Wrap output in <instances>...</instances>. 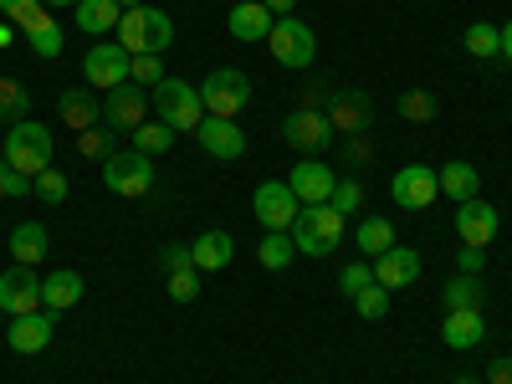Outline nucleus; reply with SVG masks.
<instances>
[{
  "instance_id": "1",
  "label": "nucleus",
  "mask_w": 512,
  "mask_h": 384,
  "mask_svg": "<svg viewBox=\"0 0 512 384\" xmlns=\"http://www.w3.org/2000/svg\"><path fill=\"white\" fill-rule=\"evenodd\" d=\"M149 113L175 128V134H195L205 123V103H200V88L195 82H180V77H164L159 88H149Z\"/></svg>"
},
{
  "instance_id": "2",
  "label": "nucleus",
  "mask_w": 512,
  "mask_h": 384,
  "mask_svg": "<svg viewBox=\"0 0 512 384\" xmlns=\"http://www.w3.org/2000/svg\"><path fill=\"white\" fill-rule=\"evenodd\" d=\"M169 41H175V21H169L159 6L123 11V21H118V47H123L128 57H159Z\"/></svg>"
},
{
  "instance_id": "3",
  "label": "nucleus",
  "mask_w": 512,
  "mask_h": 384,
  "mask_svg": "<svg viewBox=\"0 0 512 384\" xmlns=\"http://www.w3.org/2000/svg\"><path fill=\"white\" fill-rule=\"evenodd\" d=\"M6 164L16 169V175H26V180H36L41 169H52V128H47V123H36V118L11 123Z\"/></svg>"
},
{
  "instance_id": "4",
  "label": "nucleus",
  "mask_w": 512,
  "mask_h": 384,
  "mask_svg": "<svg viewBox=\"0 0 512 384\" xmlns=\"http://www.w3.org/2000/svg\"><path fill=\"white\" fill-rule=\"evenodd\" d=\"M287 236L303 256H328L338 241H344V216H338L333 205H303Z\"/></svg>"
},
{
  "instance_id": "5",
  "label": "nucleus",
  "mask_w": 512,
  "mask_h": 384,
  "mask_svg": "<svg viewBox=\"0 0 512 384\" xmlns=\"http://www.w3.org/2000/svg\"><path fill=\"white\" fill-rule=\"evenodd\" d=\"M200 103H205L210 118H236V113L251 103V77H246L241 67H216V72H205Z\"/></svg>"
},
{
  "instance_id": "6",
  "label": "nucleus",
  "mask_w": 512,
  "mask_h": 384,
  "mask_svg": "<svg viewBox=\"0 0 512 384\" xmlns=\"http://www.w3.org/2000/svg\"><path fill=\"white\" fill-rule=\"evenodd\" d=\"M267 52H272L287 72H308L313 57H318V36H313V26H303L297 16H277V26H272V36H267Z\"/></svg>"
},
{
  "instance_id": "7",
  "label": "nucleus",
  "mask_w": 512,
  "mask_h": 384,
  "mask_svg": "<svg viewBox=\"0 0 512 384\" xmlns=\"http://www.w3.org/2000/svg\"><path fill=\"white\" fill-rule=\"evenodd\" d=\"M103 185L123 200H139L154 190V159L139 154V149H118L108 164H103Z\"/></svg>"
},
{
  "instance_id": "8",
  "label": "nucleus",
  "mask_w": 512,
  "mask_h": 384,
  "mask_svg": "<svg viewBox=\"0 0 512 384\" xmlns=\"http://www.w3.org/2000/svg\"><path fill=\"white\" fill-rule=\"evenodd\" d=\"M297 210H303V200L292 195L287 180H267V185H256V195H251V216H256V226H267V231H292Z\"/></svg>"
},
{
  "instance_id": "9",
  "label": "nucleus",
  "mask_w": 512,
  "mask_h": 384,
  "mask_svg": "<svg viewBox=\"0 0 512 384\" xmlns=\"http://www.w3.org/2000/svg\"><path fill=\"white\" fill-rule=\"evenodd\" d=\"M128 67H134V57H128L118 41H93L88 57H82V77H88V88L98 93H113L128 82Z\"/></svg>"
},
{
  "instance_id": "10",
  "label": "nucleus",
  "mask_w": 512,
  "mask_h": 384,
  "mask_svg": "<svg viewBox=\"0 0 512 384\" xmlns=\"http://www.w3.org/2000/svg\"><path fill=\"white\" fill-rule=\"evenodd\" d=\"M390 200L400 210H431L441 200V175L431 164H405L400 175L390 180Z\"/></svg>"
},
{
  "instance_id": "11",
  "label": "nucleus",
  "mask_w": 512,
  "mask_h": 384,
  "mask_svg": "<svg viewBox=\"0 0 512 384\" xmlns=\"http://www.w3.org/2000/svg\"><path fill=\"white\" fill-rule=\"evenodd\" d=\"M282 139H287L297 154H323V149L333 144V123H328V113H318V108H297V113H287V123H282Z\"/></svg>"
},
{
  "instance_id": "12",
  "label": "nucleus",
  "mask_w": 512,
  "mask_h": 384,
  "mask_svg": "<svg viewBox=\"0 0 512 384\" xmlns=\"http://www.w3.org/2000/svg\"><path fill=\"white\" fill-rule=\"evenodd\" d=\"M103 123L113 128V134H134L139 123H149V93L139 88V82H123V88H113L108 103H103Z\"/></svg>"
},
{
  "instance_id": "13",
  "label": "nucleus",
  "mask_w": 512,
  "mask_h": 384,
  "mask_svg": "<svg viewBox=\"0 0 512 384\" xmlns=\"http://www.w3.org/2000/svg\"><path fill=\"white\" fill-rule=\"evenodd\" d=\"M41 308H47V303H41V277L31 267L0 272V313L26 318V313H41Z\"/></svg>"
},
{
  "instance_id": "14",
  "label": "nucleus",
  "mask_w": 512,
  "mask_h": 384,
  "mask_svg": "<svg viewBox=\"0 0 512 384\" xmlns=\"http://www.w3.org/2000/svg\"><path fill=\"white\" fill-rule=\"evenodd\" d=\"M195 139H200V149H205L210 159H221V164H231V159L246 154V134H241L236 118H210V113H205V123L195 128Z\"/></svg>"
},
{
  "instance_id": "15",
  "label": "nucleus",
  "mask_w": 512,
  "mask_h": 384,
  "mask_svg": "<svg viewBox=\"0 0 512 384\" xmlns=\"http://www.w3.org/2000/svg\"><path fill=\"white\" fill-rule=\"evenodd\" d=\"M323 113H328V123H333V134H364L369 118H374V103H369V93H359V88H338Z\"/></svg>"
},
{
  "instance_id": "16",
  "label": "nucleus",
  "mask_w": 512,
  "mask_h": 384,
  "mask_svg": "<svg viewBox=\"0 0 512 384\" xmlns=\"http://www.w3.org/2000/svg\"><path fill=\"white\" fill-rule=\"evenodd\" d=\"M456 236H461V246H492V236H497V210H492L482 195L461 200V205H456Z\"/></svg>"
},
{
  "instance_id": "17",
  "label": "nucleus",
  "mask_w": 512,
  "mask_h": 384,
  "mask_svg": "<svg viewBox=\"0 0 512 384\" xmlns=\"http://www.w3.org/2000/svg\"><path fill=\"white\" fill-rule=\"evenodd\" d=\"M415 277H420V251L390 246L384 256H374V282H379L384 292H400V287H410Z\"/></svg>"
},
{
  "instance_id": "18",
  "label": "nucleus",
  "mask_w": 512,
  "mask_h": 384,
  "mask_svg": "<svg viewBox=\"0 0 512 384\" xmlns=\"http://www.w3.org/2000/svg\"><path fill=\"white\" fill-rule=\"evenodd\" d=\"M287 185H292V195L303 200V205H328V195H333L338 180H333V169H328L323 159H303V164L287 175Z\"/></svg>"
},
{
  "instance_id": "19",
  "label": "nucleus",
  "mask_w": 512,
  "mask_h": 384,
  "mask_svg": "<svg viewBox=\"0 0 512 384\" xmlns=\"http://www.w3.org/2000/svg\"><path fill=\"white\" fill-rule=\"evenodd\" d=\"M272 26H277V16L262 6V0H241V6H231V16H226V31L236 41H267Z\"/></svg>"
},
{
  "instance_id": "20",
  "label": "nucleus",
  "mask_w": 512,
  "mask_h": 384,
  "mask_svg": "<svg viewBox=\"0 0 512 384\" xmlns=\"http://www.w3.org/2000/svg\"><path fill=\"white\" fill-rule=\"evenodd\" d=\"M482 338H487V318H482V313H472V308L446 313V323H441V344H446V349L466 354V349H477Z\"/></svg>"
},
{
  "instance_id": "21",
  "label": "nucleus",
  "mask_w": 512,
  "mask_h": 384,
  "mask_svg": "<svg viewBox=\"0 0 512 384\" xmlns=\"http://www.w3.org/2000/svg\"><path fill=\"white\" fill-rule=\"evenodd\" d=\"M52 328H57L52 313L11 318V349H16V354H41V349H52Z\"/></svg>"
},
{
  "instance_id": "22",
  "label": "nucleus",
  "mask_w": 512,
  "mask_h": 384,
  "mask_svg": "<svg viewBox=\"0 0 512 384\" xmlns=\"http://www.w3.org/2000/svg\"><path fill=\"white\" fill-rule=\"evenodd\" d=\"M231 256H236V241L226 236V231H200L195 241H190V262L210 277V272H221V267H231Z\"/></svg>"
},
{
  "instance_id": "23",
  "label": "nucleus",
  "mask_w": 512,
  "mask_h": 384,
  "mask_svg": "<svg viewBox=\"0 0 512 384\" xmlns=\"http://www.w3.org/2000/svg\"><path fill=\"white\" fill-rule=\"evenodd\" d=\"M57 113H62V123H67V128H77V134L98 128V118H103V108H98L93 88H67V93L57 98Z\"/></svg>"
},
{
  "instance_id": "24",
  "label": "nucleus",
  "mask_w": 512,
  "mask_h": 384,
  "mask_svg": "<svg viewBox=\"0 0 512 384\" xmlns=\"http://www.w3.org/2000/svg\"><path fill=\"white\" fill-rule=\"evenodd\" d=\"M41 303H47V313H67L82 303V277L72 267L52 272V277H41Z\"/></svg>"
},
{
  "instance_id": "25",
  "label": "nucleus",
  "mask_w": 512,
  "mask_h": 384,
  "mask_svg": "<svg viewBox=\"0 0 512 384\" xmlns=\"http://www.w3.org/2000/svg\"><path fill=\"white\" fill-rule=\"evenodd\" d=\"M47 246H52V236H47V226H41V221H21V226L11 231V256H16V267H36L41 256H47Z\"/></svg>"
},
{
  "instance_id": "26",
  "label": "nucleus",
  "mask_w": 512,
  "mask_h": 384,
  "mask_svg": "<svg viewBox=\"0 0 512 384\" xmlns=\"http://www.w3.org/2000/svg\"><path fill=\"white\" fill-rule=\"evenodd\" d=\"M436 175H441V195H451L456 205H461V200H472V195L482 190V175H477V169H472V164H461V159H451V164H441V169H436Z\"/></svg>"
},
{
  "instance_id": "27",
  "label": "nucleus",
  "mask_w": 512,
  "mask_h": 384,
  "mask_svg": "<svg viewBox=\"0 0 512 384\" xmlns=\"http://www.w3.org/2000/svg\"><path fill=\"white\" fill-rule=\"evenodd\" d=\"M118 21H123V6L118 0H82L77 6V31H118Z\"/></svg>"
},
{
  "instance_id": "28",
  "label": "nucleus",
  "mask_w": 512,
  "mask_h": 384,
  "mask_svg": "<svg viewBox=\"0 0 512 384\" xmlns=\"http://www.w3.org/2000/svg\"><path fill=\"white\" fill-rule=\"evenodd\" d=\"M26 31V41H31V52L41 57V62H52V57H62V26L47 16V11H41L31 26H21Z\"/></svg>"
},
{
  "instance_id": "29",
  "label": "nucleus",
  "mask_w": 512,
  "mask_h": 384,
  "mask_svg": "<svg viewBox=\"0 0 512 384\" xmlns=\"http://www.w3.org/2000/svg\"><path fill=\"white\" fill-rule=\"evenodd\" d=\"M446 313H461V308H472V313H482V297H487V287L477 282V277H466V272H456L451 282H446Z\"/></svg>"
},
{
  "instance_id": "30",
  "label": "nucleus",
  "mask_w": 512,
  "mask_h": 384,
  "mask_svg": "<svg viewBox=\"0 0 512 384\" xmlns=\"http://www.w3.org/2000/svg\"><path fill=\"white\" fill-rule=\"evenodd\" d=\"M354 246L364 251V256H384L395 246V226L384 221V216H369V221H359V231H354Z\"/></svg>"
},
{
  "instance_id": "31",
  "label": "nucleus",
  "mask_w": 512,
  "mask_h": 384,
  "mask_svg": "<svg viewBox=\"0 0 512 384\" xmlns=\"http://www.w3.org/2000/svg\"><path fill=\"white\" fill-rule=\"evenodd\" d=\"M461 47L472 52V57H502V26H492V21H477V26H466L461 31Z\"/></svg>"
},
{
  "instance_id": "32",
  "label": "nucleus",
  "mask_w": 512,
  "mask_h": 384,
  "mask_svg": "<svg viewBox=\"0 0 512 384\" xmlns=\"http://www.w3.org/2000/svg\"><path fill=\"white\" fill-rule=\"evenodd\" d=\"M292 256H297V246H292V236H287V231H267V236H262V246H256V262H262L267 272L292 267Z\"/></svg>"
},
{
  "instance_id": "33",
  "label": "nucleus",
  "mask_w": 512,
  "mask_h": 384,
  "mask_svg": "<svg viewBox=\"0 0 512 384\" xmlns=\"http://www.w3.org/2000/svg\"><path fill=\"white\" fill-rule=\"evenodd\" d=\"M134 149L149 154V159H154V154H169V149H175V128H164L159 118L139 123V128H134Z\"/></svg>"
},
{
  "instance_id": "34",
  "label": "nucleus",
  "mask_w": 512,
  "mask_h": 384,
  "mask_svg": "<svg viewBox=\"0 0 512 384\" xmlns=\"http://www.w3.org/2000/svg\"><path fill=\"white\" fill-rule=\"evenodd\" d=\"M77 154L82 159H98V164H108L113 154H118V144H113V128H88V134H77Z\"/></svg>"
},
{
  "instance_id": "35",
  "label": "nucleus",
  "mask_w": 512,
  "mask_h": 384,
  "mask_svg": "<svg viewBox=\"0 0 512 384\" xmlns=\"http://www.w3.org/2000/svg\"><path fill=\"white\" fill-rule=\"evenodd\" d=\"M200 267L190 262V267H169V277H164V287H169V297H175V303H195L200 297Z\"/></svg>"
},
{
  "instance_id": "36",
  "label": "nucleus",
  "mask_w": 512,
  "mask_h": 384,
  "mask_svg": "<svg viewBox=\"0 0 512 384\" xmlns=\"http://www.w3.org/2000/svg\"><path fill=\"white\" fill-rule=\"evenodd\" d=\"M26 113H31V93L21 88L16 77H0V118H16L21 123Z\"/></svg>"
},
{
  "instance_id": "37",
  "label": "nucleus",
  "mask_w": 512,
  "mask_h": 384,
  "mask_svg": "<svg viewBox=\"0 0 512 384\" xmlns=\"http://www.w3.org/2000/svg\"><path fill=\"white\" fill-rule=\"evenodd\" d=\"M354 313H359V318H369V323H379L384 313H390V292H384L379 282H369V287L354 297Z\"/></svg>"
},
{
  "instance_id": "38",
  "label": "nucleus",
  "mask_w": 512,
  "mask_h": 384,
  "mask_svg": "<svg viewBox=\"0 0 512 384\" xmlns=\"http://www.w3.org/2000/svg\"><path fill=\"white\" fill-rule=\"evenodd\" d=\"M31 195L47 200V205H62L67 200V175H62V169H41V175L31 180Z\"/></svg>"
},
{
  "instance_id": "39",
  "label": "nucleus",
  "mask_w": 512,
  "mask_h": 384,
  "mask_svg": "<svg viewBox=\"0 0 512 384\" xmlns=\"http://www.w3.org/2000/svg\"><path fill=\"white\" fill-rule=\"evenodd\" d=\"M328 205H333V210H338V216H344V221H349V216H354V210L364 205V185H359V180H338V185H333V195H328Z\"/></svg>"
},
{
  "instance_id": "40",
  "label": "nucleus",
  "mask_w": 512,
  "mask_h": 384,
  "mask_svg": "<svg viewBox=\"0 0 512 384\" xmlns=\"http://www.w3.org/2000/svg\"><path fill=\"white\" fill-rule=\"evenodd\" d=\"M400 113H405L410 123H431V118H436V93H420V88L405 93V98H400Z\"/></svg>"
},
{
  "instance_id": "41",
  "label": "nucleus",
  "mask_w": 512,
  "mask_h": 384,
  "mask_svg": "<svg viewBox=\"0 0 512 384\" xmlns=\"http://www.w3.org/2000/svg\"><path fill=\"white\" fill-rule=\"evenodd\" d=\"M369 282H374V267L369 262H349L344 272H338V292H344V297H359Z\"/></svg>"
},
{
  "instance_id": "42",
  "label": "nucleus",
  "mask_w": 512,
  "mask_h": 384,
  "mask_svg": "<svg viewBox=\"0 0 512 384\" xmlns=\"http://www.w3.org/2000/svg\"><path fill=\"white\" fill-rule=\"evenodd\" d=\"M41 11H47L41 0H0V16H11V26H31Z\"/></svg>"
},
{
  "instance_id": "43",
  "label": "nucleus",
  "mask_w": 512,
  "mask_h": 384,
  "mask_svg": "<svg viewBox=\"0 0 512 384\" xmlns=\"http://www.w3.org/2000/svg\"><path fill=\"white\" fill-rule=\"evenodd\" d=\"M128 82H139V88H159V82H164L159 57H134V67H128Z\"/></svg>"
},
{
  "instance_id": "44",
  "label": "nucleus",
  "mask_w": 512,
  "mask_h": 384,
  "mask_svg": "<svg viewBox=\"0 0 512 384\" xmlns=\"http://www.w3.org/2000/svg\"><path fill=\"white\" fill-rule=\"evenodd\" d=\"M6 195H11V200H16V195H31V180H26V175H16V169H11L6 159H0V200H6Z\"/></svg>"
},
{
  "instance_id": "45",
  "label": "nucleus",
  "mask_w": 512,
  "mask_h": 384,
  "mask_svg": "<svg viewBox=\"0 0 512 384\" xmlns=\"http://www.w3.org/2000/svg\"><path fill=\"white\" fill-rule=\"evenodd\" d=\"M456 262H461V272H466V277H482V267H487V246H461Z\"/></svg>"
},
{
  "instance_id": "46",
  "label": "nucleus",
  "mask_w": 512,
  "mask_h": 384,
  "mask_svg": "<svg viewBox=\"0 0 512 384\" xmlns=\"http://www.w3.org/2000/svg\"><path fill=\"white\" fill-rule=\"evenodd\" d=\"M487 384H512V359H492V369H487Z\"/></svg>"
},
{
  "instance_id": "47",
  "label": "nucleus",
  "mask_w": 512,
  "mask_h": 384,
  "mask_svg": "<svg viewBox=\"0 0 512 384\" xmlns=\"http://www.w3.org/2000/svg\"><path fill=\"white\" fill-rule=\"evenodd\" d=\"M169 267H190V246H164V272Z\"/></svg>"
},
{
  "instance_id": "48",
  "label": "nucleus",
  "mask_w": 512,
  "mask_h": 384,
  "mask_svg": "<svg viewBox=\"0 0 512 384\" xmlns=\"http://www.w3.org/2000/svg\"><path fill=\"white\" fill-rule=\"evenodd\" d=\"M262 6H267L272 16H292V6H297V0H262Z\"/></svg>"
},
{
  "instance_id": "49",
  "label": "nucleus",
  "mask_w": 512,
  "mask_h": 384,
  "mask_svg": "<svg viewBox=\"0 0 512 384\" xmlns=\"http://www.w3.org/2000/svg\"><path fill=\"white\" fill-rule=\"evenodd\" d=\"M502 57H507V62H512V21H507V26H502Z\"/></svg>"
},
{
  "instance_id": "50",
  "label": "nucleus",
  "mask_w": 512,
  "mask_h": 384,
  "mask_svg": "<svg viewBox=\"0 0 512 384\" xmlns=\"http://www.w3.org/2000/svg\"><path fill=\"white\" fill-rule=\"evenodd\" d=\"M41 6H52V11H57V6H67V11H77L82 0H41Z\"/></svg>"
},
{
  "instance_id": "51",
  "label": "nucleus",
  "mask_w": 512,
  "mask_h": 384,
  "mask_svg": "<svg viewBox=\"0 0 512 384\" xmlns=\"http://www.w3.org/2000/svg\"><path fill=\"white\" fill-rule=\"evenodd\" d=\"M11 36H16V31H11V21H6V26H0V47H11Z\"/></svg>"
},
{
  "instance_id": "52",
  "label": "nucleus",
  "mask_w": 512,
  "mask_h": 384,
  "mask_svg": "<svg viewBox=\"0 0 512 384\" xmlns=\"http://www.w3.org/2000/svg\"><path fill=\"white\" fill-rule=\"evenodd\" d=\"M118 6H123V11H134V6H144V0H118Z\"/></svg>"
},
{
  "instance_id": "53",
  "label": "nucleus",
  "mask_w": 512,
  "mask_h": 384,
  "mask_svg": "<svg viewBox=\"0 0 512 384\" xmlns=\"http://www.w3.org/2000/svg\"><path fill=\"white\" fill-rule=\"evenodd\" d=\"M456 384H482V379H472V374H461V379H456Z\"/></svg>"
}]
</instances>
